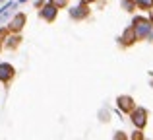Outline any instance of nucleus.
<instances>
[{
	"mask_svg": "<svg viewBox=\"0 0 153 140\" xmlns=\"http://www.w3.org/2000/svg\"><path fill=\"white\" fill-rule=\"evenodd\" d=\"M12 8H16V4H14V2H8L6 6H4L2 10H0V22H2V19L6 18L8 14H10V10H12Z\"/></svg>",
	"mask_w": 153,
	"mask_h": 140,
	"instance_id": "obj_5",
	"label": "nucleus"
},
{
	"mask_svg": "<svg viewBox=\"0 0 153 140\" xmlns=\"http://www.w3.org/2000/svg\"><path fill=\"white\" fill-rule=\"evenodd\" d=\"M56 16V8L54 6H47L45 10H43V18H47V19H52Z\"/></svg>",
	"mask_w": 153,
	"mask_h": 140,
	"instance_id": "obj_3",
	"label": "nucleus"
},
{
	"mask_svg": "<svg viewBox=\"0 0 153 140\" xmlns=\"http://www.w3.org/2000/svg\"><path fill=\"white\" fill-rule=\"evenodd\" d=\"M118 103H120L122 109H130V107H132V99H128V97H120Z\"/></svg>",
	"mask_w": 153,
	"mask_h": 140,
	"instance_id": "obj_6",
	"label": "nucleus"
},
{
	"mask_svg": "<svg viewBox=\"0 0 153 140\" xmlns=\"http://www.w3.org/2000/svg\"><path fill=\"white\" fill-rule=\"evenodd\" d=\"M83 14H85L83 8H74V10H72V16H74V18H82Z\"/></svg>",
	"mask_w": 153,
	"mask_h": 140,
	"instance_id": "obj_8",
	"label": "nucleus"
},
{
	"mask_svg": "<svg viewBox=\"0 0 153 140\" xmlns=\"http://www.w3.org/2000/svg\"><path fill=\"white\" fill-rule=\"evenodd\" d=\"M85 2H87V0H85Z\"/></svg>",
	"mask_w": 153,
	"mask_h": 140,
	"instance_id": "obj_11",
	"label": "nucleus"
},
{
	"mask_svg": "<svg viewBox=\"0 0 153 140\" xmlns=\"http://www.w3.org/2000/svg\"><path fill=\"white\" fill-rule=\"evenodd\" d=\"M12 74H14V68H12L10 64H0V80H10Z\"/></svg>",
	"mask_w": 153,
	"mask_h": 140,
	"instance_id": "obj_2",
	"label": "nucleus"
},
{
	"mask_svg": "<svg viewBox=\"0 0 153 140\" xmlns=\"http://www.w3.org/2000/svg\"><path fill=\"white\" fill-rule=\"evenodd\" d=\"M23 22H25V18H23V16L19 14V16H16V19L10 23V27H12V29H19V27L23 25Z\"/></svg>",
	"mask_w": 153,
	"mask_h": 140,
	"instance_id": "obj_4",
	"label": "nucleus"
},
{
	"mask_svg": "<svg viewBox=\"0 0 153 140\" xmlns=\"http://www.w3.org/2000/svg\"><path fill=\"white\" fill-rule=\"evenodd\" d=\"M138 4L146 8V6H151V4H153V0H138Z\"/></svg>",
	"mask_w": 153,
	"mask_h": 140,
	"instance_id": "obj_9",
	"label": "nucleus"
},
{
	"mask_svg": "<svg viewBox=\"0 0 153 140\" xmlns=\"http://www.w3.org/2000/svg\"><path fill=\"white\" fill-rule=\"evenodd\" d=\"M51 2H52V6H54V4H58V6H62V4L66 2V0H51Z\"/></svg>",
	"mask_w": 153,
	"mask_h": 140,
	"instance_id": "obj_10",
	"label": "nucleus"
},
{
	"mask_svg": "<svg viewBox=\"0 0 153 140\" xmlns=\"http://www.w3.org/2000/svg\"><path fill=\"white\" fill-rule=\"evenodd\" d=\"M138 23H140V27H138V37H142V35L147 31V23H143V22H138Z\"/></svg>",
	"mask_w": 153,
	"mask_h": 140,
	"instance_id": "obj_7",
	"label": "nucleus"
},
{
	"mask_svg": "<svg viewBox=\"0 0 153 140\" xmlns=\"http://www.w3.org/2000/svg\"><path fill=\"white\" fill-rule=\"evenodd\" d=\"M132 119H134V125L138 127V129H142V127L146 125V111H143V109H138Z\"/></svg>",
	"mask_w": 153,
	"mask_h": 140,
	"instance_id": "obj_1",
	"label": "nucleus"
}]
</instances>
